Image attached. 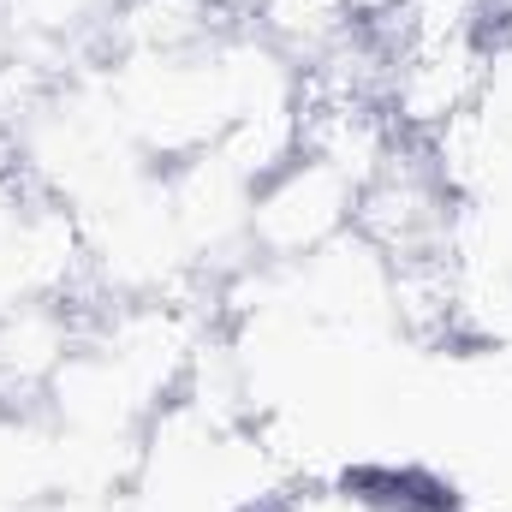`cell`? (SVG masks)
Listing matches in <instances>:
<instances>
[{
	"label": "cell",
	"instance_id": "6da1fadb",
	"mask_svg": "<svg viewBox=\"0 0 512 512\" xmlns=\"http://www.w3.org/2000/svg\"><path fill=\"white\" fill-rule=\"evenodd\" d=\"M352 209H358V185L298 149L251 197V262H274V268L304 262L310 251L352 233Z\"/></svg>",
	"mask_w": 512,
	"mask_h": 512
}]
</instances>
